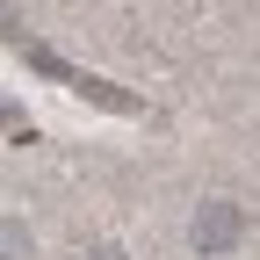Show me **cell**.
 <instances>
[{
	"label": "cell",
	"instance_id": "obj_1",
	"mask_svg": "<svg viewBox=\"0 0 260 260\" xmlns=\"http://www.w3.org/2000/svg\"><path fill=\"white\" fill-rule=\"evenodd\" d=\"M22 58L37 65V73H51L58 87H73V94H87V102H102V109H116V116H130L138 102H130V94H116L109 80H94V73H73V65H65L58 51H44V44H22Z\"/></svg>",
	"mask_w": 260,
	"mask_h": 260
},
{
	"label": "cell",
	"instance_id": "obj_2",
	"mask_svg": "<svg viewBox=\"0 0 260 260\" xmlns=\"http://www.w3.org/2000/svg\"><path fill=\"white\" fill-rule=\"evenodd\" d=\"M246 232V217H239V203H210L203 217H195V253H224Z\"/></svg>",
	"mask_w": 260,
	"mask_h": 260
},
{
	"label": "cell",
	"instance_id": "obj_3",
	"mask_svg": "<svg viewBox=\"0 0 260 260\" xmlns=\"http://www.w3.org/2000/svg\"><path fill=\"white\" fill-rule=\"evenodd\" d=\"M87 260H123V253H116V246H102V253H87Z\"/></svg>",
	"mask_w": 260,
	"mask_h": 260
}]
</instances>
